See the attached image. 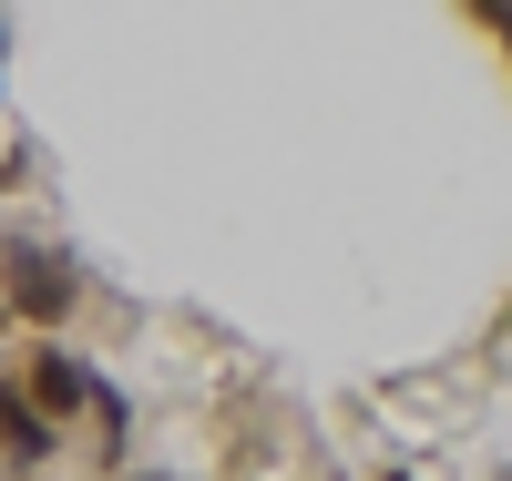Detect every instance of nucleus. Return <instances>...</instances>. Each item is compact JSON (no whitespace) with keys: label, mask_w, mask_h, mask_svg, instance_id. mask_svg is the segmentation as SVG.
Returning <instances> with one entry per match:
<instances>
[{"label":"nucleus","mask_w":512,"mask_h":481,"mask_svg":"<svg viewBox=\"0 0 512 481\" xmlns=\"http://www.w3.org/2000/svg\"><path fill=\"white\" fill-rule=\"evenodd\" d=\"M0 297H11L21 328H62L82 308V277H72V256H52V246H0Z\"/></svg>","instance_id":"f257e3e1"},{"label":"nucleus","mask_w":512,"mask_h":481,"mask_svg":"<svg viewBox=\"0 0 512 481\" xmlns=\"http://www.w3.org/2000/svg\"><path fill=\"white\" fill-rule=\"evenodd\" d=\"M103 369L93 359H72V348H31V400L52 410V420H72V410H103Z\"/></svg>","instance_id":"f03ea898"},{"label":"nucleus","mask_w":512,"mask_h":481,"mask_svg":"<svg viewBox=\"0 0 512 481\" xmlns=\"http://www.w3.org/2000/svg\"><path fill=\"white\" fill-rule=\"evenodd\" d=\"M0 451H11L21 471H41V461L62 451V441H52V410H41L31 389H11V379H0Z\"/></svg>","instance_id":"7ed1b4c3"}]
</instances>
